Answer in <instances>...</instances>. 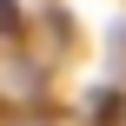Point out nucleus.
Here are the masks:
<instances>
[{
    "label": "nucleus",
    "instance_id": "obj_1",
    "mask_svg": "<svg viewBox=\"0 0 126 126\" xmlns=\"http://www.w3.org/2000/svg\"><path fill=\"white\" fill-rule=\"evenodd\" d=\"M0 33H20V13H13V0H0Z\"/></svg>",
    "mask_w": 126,
    "mask_h": 126
}]
</instances>
